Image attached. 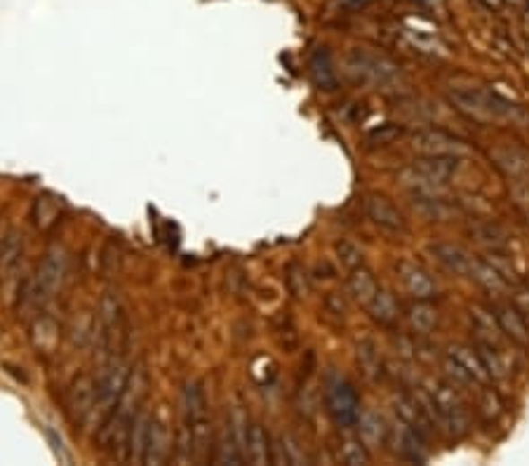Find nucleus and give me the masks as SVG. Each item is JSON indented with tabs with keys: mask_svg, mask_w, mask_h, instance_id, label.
<instances>
[{
	"mask_svg": "<svg viewBox=\"0 0 529 466\" xmlns=\"http://www.w3.org/2000/svg\"><path fill=\"white\" fill-rule=\"evenodd\" d=\"M429 250L430 255L436 257L438 264L445 266V269H447L449 273H455V276L471 278L475 262H478V257H473V255L468 253V250H464L461 246H456V243H433Z\"/></svg>",
	"mask_w": 529,
	"mask_h": 466,
	"instance_id": "nucleus-13",
	"label": "nucleus"
},
{
	"mask_svg": "<svg viewBox=\"0 0 529 466\" xmlns=\"http://www.w3.org/2000/svg\"><path fill=\"white\" fill-rule=\"evenodd\" d=\"M527 20H529V14H527Z\"/></svg>",
	"mask_w": 529,
	"mask_h": 466,
	"instance_id": "nucleus-47",
	"label": "nucleus"
},
{
	"mask_svg": "<svg viewBox=\"0 0 529 466\" xmlns=\"http://www.w3.org/2000/svg\"><path fill=\"white\" fill-rule=\"evenodd\" d=\"M368 311L369 315H372V321L379 323L381 328H391V325L398 323L400 306L398 302H395V295H393L391 290H386V288H379V290H377L374 299L369 302Z\"/></svg>",
	"mask_w": 529,
	"mask_h": 466,
	"instance_id": "nucleus-25",
	"label": "nucleus"
},
{
	"mask_svg": "<svg viewBox=\"0 0 529 466\" xmlns=\"http://www.w3.org/2000/svg\"><path fill=\"white\" fill-rule=\"evenodd\" d=\"M308 69H311V78L320 90H334L336 88V69L334 62H332V55L327 47H317L311 55V62H308Z\"/></svg>",
	"mask_w": 529,
	"mask_h": 466,
	"instance_id": "nucleus-27",
	"label": "nucleus"
},
{
	"mask_svg": "<svg viewBox=\"0 0 529 466\" xmlns=\"http://www.w3.org/2000/svg\"><path fill=\"white\" fill-rule=\"evenodd\" d=\"M471 328L475 332V340L485 341V344H501V328H499L497 315L492 309L485 306H471Z\"/></svg>",
	"mask_w": 529,
	"mask_h": 466,
	"instance_id": "nucleus-23",
	"label": "nucleus"
},
{
	"mask_svg": "<svg viewBox=\"0 0 529 466\" xmlns=\"http://www.w3.org/2000/svg\"><path fill=\"white\" fill-rule=\"evenodd\" d=\"M475 236H478L480 243H485L490 250H506V246H508L504 229L497 227V224H482V227H475Z\"/></svg>",
	"mask_w": 529,
	"mask_h": 466,
	"instance_id": "nucleus-37",
	"label": "nucleus"
},
{
	"mask_svg": "<svg viewBox=\"0 0 529 466\" xmlns=\"http://www.w3.org/2000/svg\"><path fill=\"white\" fill-rule=\"evenodd\" d=\"M478 353L492 379H506L511 375V356L506 353L504 344H485V341H478Z\"/></svg>",
	"mask_w": 529,
	"mask_h": 466,
	"instance_id": "nucleus-26",
	"label": "nucleus"
},
{
	"mask_svg": "<svg viewBox=\"0 0 529 466\" xmlns=\"http://www.w3.org/2000/svg\"><path fill=\"white\" fill-rule=\"evenodd\" d=\"M355 360H358L362 377L368 379V382H379L381 375H384V358H381V349L377 341L369 340V337L358 341Z\"/></svg>",
	"mask_w": 529,
	"mask_h": 466,
	"instance_id": "nucleus-22",
	"label": "nucleus"
},
{
	"mask_svg": "<svg viewBox=\"0 0 529 466\" xmlns=\"http://www.w3.org/2000/svg\"><path fill=\"white\" fill-rule=\"evenodd\" d=\"M365 214L372 221L374 227L384 229L391 233H403L407 229L405 214L395 208V203L391 198L381 194H368L365 195Z\"/></svg>",
	"mask_w": 529,
	"mask_h": 466,
	"instance_id": "nucleus-10",
	"label": "nucleus"
},
{
	"mask_svg": "<svg viewBox=\"0 0 529 466\" xmlns=\"http://www.w3.org/2000/svg\"><path fill=\"white\" fill-rule=\"evenodd\" d=\"M336 454H339V462L346 466H365L369 464L372 454H369V447L362 443V438L358 436H343L339 445H336Z\"/></svg>",
	"mask_w": 529,
	"mask_h": 466,
	"instance_id": "nucleus-32",
	"label": "nucleus"
},
{
	"mask_svg": "<svg viewBox=\"0 0 529 466\" xmlns=\"http://www.w3.org/2000/svg\"><path fill=\"white\" fill-rule=\"evenodd\" d=\"M97 382L90 375H81L71 382L69 391H66V401H64V410L66 417L75 428H82L90 422L97 412Z\"/></svg>",
	"mask_w": 529,
	"mask_h": 466,
	"instance_id": "nucleus-6",
	"label": "nucleus"
},
{
	"mask_svg": "<svg viewBox=\"0 0 529 466\" xmlns=\"http://www.w3.org/2000/svg\"><path fill=\"white\" fill-rule=\"evenodd\" d=\"M343 71L355 85H362V88L395 90L398 85H403V73H400L398 64L384 55L362 50V47H353L346 55Z\"/></svg>",
	"mask_w": 529,
	"mask_h": 466,
	"instance_id": "nucleus-1",
	"label": "nucleus"
},
{
	"mask_svg": "<svg viewBox=\"0 0 529 466\" xmlns=\"http://www.w3.org/2000/svg\"><path fill=\"white\" fill-rule=\"evenodd\" d=\"M22 253H24V243L19 238V233L13 231L3 243V247H0V269L3 272L14 269L19 264V259H22Z\"/></svg>",
	"mask_w": 529,
	"mask_h": 466,
	"instance_id": "nucleus-36",
	"label": "nucleus"
},
{
	"mask_svg": "<svg viewBox=\"0 0 529 466\" xmlns=\"http://www.w3.org/2000/svg\"><path fill=\"white\" fill-rule=\"evenodd\" d=\"M273 447H278V450H281V453H282V460L281 462H285V464L301 466V464H306V462H308V457H306V453H304V447H301L299 438H297V436H294V434H282L281 436V441L275 443Z\"/></svg>",
	"mask_w": 529,
	"mask_h": 466,
	"instance_id": "nucleus-35",
	"label": "nucleus"
},
{
	"mask_svg": "<svg viewBox=\"0 0 529 466\" xmlns=\"http://www.w3.org/2000/svg\"><path fill=\"white\" fill-rule=\"evenodd\" d=\"M336 257H339V262H342L349 272H353V269L365 264V255H362L360 247L355 246V243H351V240H339V243H336Z\"/></svg>",
	"mask_w": 529,
	"mask_h": 466,
	"instance_id": "nucleus-38",
	"label": "nucleus"
},
{
	"mask_svg": "<svg viewBox=\"0 0 529 466\" xmlns=\"http://www.w3.org/2000/svg\"><path fill=\"white\" fill-rule=\"evenodd\" d=\"M490 156H492L494 165H497L499 170L504 172L508 179H513V182H525L529 177V156L520 146H497Z\"/></svg>",
	"mask_w": 529,
	"mask_h": 466,
	"instance_id": "nucleus-15",
	"label": "nucleus"
},
{
	"mask_svg": "<svg viewBox=\"0 0 529 466\" xmlns=\"http://www.w3.org/2000/svg\"><path fill=\"white\" fill-rule=\"evenodd\" d=\"M471 278H473L482 290L490 292V295H504V292L511 288V283H508L487 259H478V262H475Z\"/></svg>",
	"mask_w": 529,
	"mask_h": 466,
	"instance_id": "nucleus-31",
	"label": "nucleus"
},
{
	"mask_svg": "<svg viewBox=\"0 0 529 466\" xmlns=\"http://www.w3.org/2000/svg\"><path fill=\"white\" fill-rule=\"evenodd\" d=\"M306 273L301 272L299 266H292L290 269V276H287V280H290V288H292V292L297 297L306 295V290H308V285H306Z\"/></svg>",
	"mask_w": 529,
	"mask_h": 466,
	"instance_id": "nucleus-40",
	"label": "nucleus"
},
{
	"mask_svg": "<svg viewBox=\"0 0 529 466\" xmlns=\"http://www.w3.org/2000/svg\"><path fill=\"white\" fill-rule=\"evenodd\" d=\"M245 460L255 466L273 464V443L262 424H249L247 441H245Z\"/></svg>",
	"mask_w": 529,
	"mask_h": 466,
	"instance_id": "nucleus-18",
	"label": "nucleus"
},
{
	"mask_svg": "<svg viewBox=\"0 0 529 466\" xmlns=\"http://www.w3.org/2000/svg\"><path fill=\"white\" fill-rule=\"evenodd\" d=\"M407 323H410V330L417 337H429V334L436 332L438 323H440V315L438 309L430 304V299H414L405 309Z\"/></svg>",
	"mask_w": 529,
	"mask_h": 466,
	"instance_id": "nucleus-19",
	"label": "nucleus"
},
{
	"mask_svg": "<svg viewBox=\"0 0 529 466\" xmlns=\"http://www.w3.org/2000/svg\"><path fill=\"white\" fill-rule=\"evenodd\" d=\"M414 151L421 156H466L471 153V146L461 137L445 133V130H419L412 137Z\"/></svg>",
	"mask_w": 529,
	"mask_h": 466,
	"instance_id": "nucleus-8",
	"label": "nucleus"
},
{
	"mask_svg": "<svg viewBox=\"0 0 529 466\" xmlns=\"http://www.w3.org/2000/svg\"><path fill=\"white\" fill-rule=\"evenodd\" d=\"M151 415L146 410H139L134 415V422L130 428V443H127V460L134 464H143V453H146V441H149Z\"/></svg>",
	"mask_w": 529,
	"mask_h": 466,
	"instance_id": "nucleus-29",
	"label": "nucleus"
},
{
	"mask_svg": "<svg viewBox=\"0 0 529 466\" xmlns=\"http://www.w3.org/2000/svg\"><path fill=\"white\" fill-rule=\"evenodd\" d=\"M508 3H513V5H520V3H523V0H508Z\"/></svg>",
	"mask_w": 529,
	"mask_h": 466,
	"instance_id": "nucleus-46",
	"label": "nucleus"
},
{
	"mask_svg": "<svg viewBox=\"0 0 529 466\" xmlns=\"http://www.w3.org/2000/svg\"><path fill=\"white\" fill-rule=\"evenodd\" d=\"M31 340L36 344V349H40L43 353H50L59 344V325L52 321L50 315H40L33 323Z\"/></svg>",
	"mask_w": 529,
	"mask_h": 466,
	"instance_id": "nucleus-33",
	"label": "nucleus"
},
{
	"mask_svg": "<svg viewBox=\"0 0 529 466\" xmlns=\"http://www.w3.org/2000/svg\"><path fill=\"white\" fill-rule=\"evenodd\" d=\"M172 454H175V445H172V436H169L168 422H165L162 417H151L149 441H146L143 464H165Z\"/></svg>",
	"mask_w": 529,
	"mask_h": 466,
	"instance_id": "nucleus-12",
	"label": "nucleus"
},
{
	"mask_svg": "<svg viewBox=\"0 0 529 466\" xmlns=\"http://www.w3.org/2000/svg\"><path fill=\"white\" fill-rule=\"evenodd\" d=\"M349 273V295L353 297V302H358L360 306L368 309L369 302H372L374 295H377V290H379L377 278H374V273L369 272L365 264L358 266V269H353V272Z\"/></svg>",
	"mask_w": 529,
	"mask_h": 466,
	"instance_id": "nucleus-24",
	"label": "nucleus"
},
{
	"mask_svg": "<svg viewBox=\"0 0 529 466\" xmlns=\"http://www.w3.org/2000/svg\"><path fill=\"white\" fill-rule=\"evenodd\" d=\"M325 405H327V412L336 427L342 428L355 427L358 417H360V398L349 379L339 377V375H330L325 382Z\"/></svg>",
	"mask_w": 529,
	"mask_h": 466,
	"instance_id": "nucleus-4",
	"label": "nucleus"
},
{
	"mask_svg": "<svg viewBox=\"0 0 529 466\" xmlns=\"http://www.w3.org/2000/svg\"><path fill=\"white\" fill-rule=\"evenodd\" d=\"M449 99L466 118L482 123V125L501 123V120H516L520 116V108L516 104H511L506 97L492 92V90L456 88L449 92Z\"/></svg>",
	"mask_w": 529,
	"mask_h": 466,
	"instance_id": "nucleus-2",
	"label": "nucleus"
},
{
	"mask_svg": "<svg viewBox=\"0 0 529 466\" xmlns=\"http://www.w3.org/2000/svg\"><path fill=\"white\" fill-rule=\"evenodd\" d=\"M511 304L517 311H520V314H523L525 321L529 323V288H520V290H516Z\"/></svg>",
	"mask_w": 529,
	"mask_h": 466,
	"instance_id": "nucleus-41",
	"label": "nucleus"
},
{
	"mask_svg": "<svg viewBox=\"0 0 529 466\" xmlns=\"http://www.w3.org/2000/svg\"><path fill=\"white\" fill-rule=\"evenodd\" d=\"M395 137H400V127L395 125H384L381 130H377V133L369 134V142H379V144H388V142H393Z\"/></svg>",
	"mask_w": 529,
	"mask_h": 466,
	"instance_id": "nucleus-42",
	"label": "nucleus"
},
{
	"mask_svg": "<svg viewBox=\"0 0 529 466\" xmlns=\"http://www.w3.org/2000/svg\"><path fill=\"white\" fill-rule=\"evenodd\" d=\"M372 0H336V5L343 7L346 13H358V10H365Z\"/></svg>",
	"mask_w": 529,
	"mask_h": 466,
	"instance_id": "nucleus-44",
	"label": "nucleus"
},
{
	"mask_svg": "<svg viewBox=\"0 0 529 466\" xmlns=\"http://www.w3.org/2000/svg\"><path fill=\"white\" fill-rule=\"evenodd\" d=\"M393 405H395V417H398L400 422H405L407 427L419 431L423 438H429V436L436 431V427L430 424V419L426 417V412H423V408L419 405V401L414 398L412 391H403V393H398V396H395V403Z\"/></svg>",
	"mask_w": 529,
	"mask_h": 466,
	"instance_id": "nucleus-16",
	"label": "nucleus"
},
{
	"mask_svg": "<svg viewBox=\"0 0 529 466\" xmlns=\"http://www.w3.org/2000/svg\"><path fill=\"white\" fill-rule=\"evenodd\" d=\"M181 410H184V422H194L207 417V396L205 389L198 382H186L181 391Z\"/></svg>",
	"mask_w": 529,
	"mask_h": 466,
	"instance_id": "nucleus-30",
	"label": "nucleus"
},
{
	"mask_svg": "<svg viewBox=\"0 0 529 466\" xmlns=\"http://www.w3.org/2000/svg\"><path fill=\"white\" fill-rule=\"evenodd\" d=\"M487 262H490V264H492L494 269H497V272L501 273V276H504L506 280H508V283H516V280H517L516 269H513L511 259L506 257V255L501 253V250H490V253H487Z\"/></svg>",
	"mask_w": 529,
	"mask_h": 466,
	"instance_id": "nucleus-39",
	"label": "nucleus"
},
{
	"mask_svg": "<svg viewBox=\"0 0 529 466\" xmlns=\"http://www.w3.org/2000/svg\"><path fill=\"white\" fill-rule=\"evenodd\" d=\"M31 220L38 231H52L62 220V205L55 195H38L36 203H33Z\"/></svg>",
	"mask_w": 529,
	"mask_h": 466,
	"instance_id": "nucleus-28",
	"label": "nucleus"
},
{
	"mask_svg": "<svg viewBox=\"0 0 529 466\" xmlns=\"http://www.w3.org/2000/svg\"><path fill=\"white\" fill-rule=\"evenodd\" d=\"M499 408H501V403H499L497 393L485 391V396H482V410H485V415H499Z\"/></svg>",
	"mask_w": 529,
	"mask_h": 466,
	"instance_id": "nucleus-43",
	"label": "nucleus"
},
{
	"mask_svg": "<svg viewBox=\"0 0 529 466\" xmlns=\"http://www.w3.org/2000/svg\"><path fill=\"white\" fill-rule=\"evenodd\" d=\"M386 445H391V450L398 454L400 460L421 464V462L429 457V453H426V438H423L419 431L407 427L405 422H400V419L395 424H391V428H388Z\"/></svg>",
	"mask_w": 529,
	"mask_h": 466,
	"instance_id": "nucleus-9",
	"label": "nucleus"
},
{
	"mask_svg": "<svg viewBox=\"0 0 529 466\" xmlns=\"http://www.w3.org/2000/svg\"><path fill=\"white\" fill-rule=\"evenodd\" d=\"M66 273H69V253L64 247L55 246L52 250H48L43 264L36 273V288L40 292V299L55 297L62 290Z\"/></svg>",
	"mask_w": 529,
	"mask_h": 466,
	"instance_id": "nucleus-7",
	"label": "nucleus"
},
{
	"mask_svg": "<svg viewBox=\"0 0 529 466\" xmlns=\"http://www.w3.org/2000/svg\"><path fill=\"white\" fill-rule=\"evenodd\" d=\"M494 315H497L499 328L511 341L527 347L529 344V323L525 321L523 314L513 306V304H494Z\"/></svg>",
	"mask_w": 529,
	"mask_h": 466,
	"instance_id": "nucleus-17",
	"label": "nucleus"
},
{
	"mask_svg": "<svg viewBox=\"0 0 529 466\" xmlns=\"http://www.w3.org/2000/svg\"><path fill=\"white\" fill-rule=\"evenodd\" d=\"M130 375L132 372L127 370L123 360L116 358V356L108 358L100 379H97V396H100L97 398V412L101 415V422L116 410L120 396L125 393V386L130 382Z\"/></svg>",
	"mask_w": 529,
	"mask_h": 466,
	"instance_id": "nucleus-5",
	"label": "nucleus"
},
{
	"mask_svg": "<svg viewBox=\"0 0 529 466\" xmlns=\"http://www.w3.org/2000/svg\"><path fill=\"white\" fill-rule=\"evenodd\" d=\"M214 460H217V464H240V462L245 460L243 450L238 445L236 436L230 431L229 422H226L224 431L219 434L217 443H214Z\"/></svg>",
	"mask_w": 529,
	"mask_h": 466,
	"instance_id": "nucleus-34",
	"label": "nucleus"
},
{
	"mask_svg": "<svg viewBox=\"0 0 529 466\" xmlns=\"http://www.w3.org/2000/svg\"><path fill=\"white\" fill-rule=\"evenodd\" d=\"M358 434H360L362 443L368 447H384L388 441V428L391 424L379 415V412H374V410H360V417H358Z\"/></svg>",
	"mask_w": 529,
	"mask_h": 466,
	"instance_id": "nucleus-20",
	"label": "nucleus"
},
{
	"mask_svg": "<svg viewBox=\"0 0 529 466\" xmlns=\"http://www.w3.org/2000/svg\"><path fill=\"white\" fill-rule=\"evenodd\" d=\"M487 5H497V3H501V0H485Z\"/></svg>",
	"mask_w": 529,
	"mask_h": 466,
	"instance_id": "nucleus-45",
	"label": "nucleus"
},
{
	"mask_svg": "<svg viewBox=\"0 0 529 466\" xmlns=\"http://www.w3.org/2000/svg\"><path fill=\"white\" fill-rule=\"evenodd\" d=\"M398 276L400 283L405 285V290L410 292L414 299H433L438 295V285L436 280L430 278V273L423 269L417 262H400L398 264Z\"/></svg>",
	"mask_w": 529,
	"mask_h": 466,
	"instance_id": "nucleus-14",
	"label": "nucleus"
},
{
	"mask_svg": "<svg viewBox=\"0 0 529 466\" xmlns=\"http://www.w3.org/2000/svg\"><path fill=\"white\" fill-rule=\"evenodd\" d=\"M426 391H429V396L436 403L442 428H447L449 434L455 436L466 434L471 419H468V408L464 403V398H461L459 389L455 384H449V382H430Z\"/></svg>",
	"mask_w": 529,
	"mask_h": 466,
	"instance_id": "nucleus-3",
	"label": "nucleus"
},
{
	"mask_svg": "<svg viewBox=\"0 0 529 466\" xmlns=\"http://www.w3.org/2000/svg\"><path fill=\"white\" fill-rule=\"evenodd\" d=\"M461 158L456 156H421L412 163V170L423 177L426 182L447 186L459 170Z\"/></svg>",
	"mask_w": 529,
	"mask_h": 466,
	"instance_id": "nucleus-11",
	"label": "nucleus"
},
{
	"mask_svg": "<svg viewBox=\"0 0 529 466\" xmlns=\"http://www.w3.org/2000/svg\"><path fill=\"white\" fill-rule=\"evenodd\" d=\"M447 356L455 360L461 370L466 372L468 377L473 379L475 384H487V382L492 379L490 377V372H487L485 363H482V358H480V353L475 351V349L466 347V344H455V347H449Z\"/></svg>",
	"mask_w": 529,
	"mask_h": 466,
	"instance_id": "nucleus-21",
	"label": "nucleus"
}]
</instances>
